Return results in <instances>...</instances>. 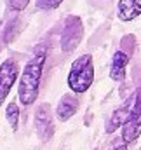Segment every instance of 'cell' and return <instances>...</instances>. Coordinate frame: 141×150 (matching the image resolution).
Masks as SVG:
<instances>
[{"mask_svg": "<svg viewBox=\"0 0 141 150\" xmlns=\"http://www.w3.org/2000/svg\"><path fill=\"white\" fill-rule=\"evenodd\" d=\"M45 49H37L35 56L25 65L21 77H19V86H18V98L21 105L30 107L33 105L38 98V89H40V80L44 72V63H45Z\"/></svg>", "mask_w": 141, "mask_h": 150, "instance_id": "obj_1", "label": "cell"}, {"mask_svg": "<svg viewBox=\"0 0 141 150\" xmlns=\"http://www.w3.org/2000/svg\"><path fill=\"white\" fill-rule=\"evenodd\" d=\"M68 87L75 94L85 93L94 82V63L91 54H82L71 63L68 74Z\"/></svg>", "mask_w": 141, "mask_h": 150, "instance_id": "obj_2", "label": "cell"}, {"mask_svg": "<svg viewBox=\"0 0 141 150\" xmlns=\"http://www.w3.org/2000/svg\"><path fill=\"white\" fill-rule=\"evenodd\" d=\"M84 37V25L78 16H68L63 26L61 33V51L63 52H71L78 47L80 40Z\"/></svg>", "mask_w": 141, "mask_h": 150, "instance_id": "obj_3", "label": "cell"}, {"mask_svg": "<svg viewBox=\"0 0 141 150\" xmlns=\"http://www.w3.org/2000/svg\"><path fill=\"white\" fill-rule=\"evenodd\" d=\"M141 134V87L134 93V107L127 122L122 126V140L125 143H133Z\"/></svg>", "mask_w": 141, "mask_h": 150, "instance_id": "obj_4", "label": "cell"}, {"mask_svg": "<svg viewBox=\"0 0 141 150\" xmlns=\"http://www.w3.org/2000/svg\"><path fill=\"white\" fill-rule=\"evenodd\" d=\"M18 75H19V65L14 59L9 58L0 65V107L4 105L5 98L9 96L12 86L16 84Z\"/></svg>", "mask_w": 141, "mask_h": 150, "instance_id": "obj_5", "label": "cell"}, {"mask_svg": "<svg viewBox=\"0 0 141 150\" xmlns=\"http://www.w3.org/2000/svg\"><path fill=\"white\" fill-rule=\"evenodd\" d=\"M35 129L42 142H49L54 134V122H52V112L47 103L38 105L35 112Z\"/></svg>", "mask_w": 141, "mask_h": 150, "instance_id": "obj_6", "label": "cell"}, {"mask_svg": "<svg viewBox=\"0 0 141 150\" xmlns=\"http://www.w3.org/2000/svg\"><path fill=\"white\" fill-rule=\"evenodd\" d=\"M133 107H134V94H133L131 98H127L115 112L111 113V117L108 119V122H106V126H105L106 133H115L118 127H122V126L127 122L131 112H133Z\"/></svg>", "mask_w": 141, "mask_h": 150, "instance_id": "obj_7", "label": "cell"}, {"mask_svg": "<svg viewBox=\"0 0 141 150\" xmlns=\"http://www.w3.org/2000/svg\"><path fill=\"white\" fill-rule=\"evenodd\" d=\"M127 65H129V54L124 51H115L110 65V79L113 82H124Z\"/></svg>", "mask_w": 141, "mask_h": 150, "instance_id": "obj_8", "label": "cell"}, {"mask_svg": "<svg viewBox=\"0 0 141 150\" xmlns=\"http://www.w3.org/2000/svg\"><path fill=\"white\" fill-rule=\"evenodd\" d=\"M77 110H78V98L75 94H65L56 107V117L59 122H66L77 113Z\"/></svg>", "mask_w": 141, "mask_h": 150, "instance_id": "obj_9", "label": "cell"}, {"mask_svg": "<svg viewBox=\"0 0 141 150\" xmlns=\"http://www.w3.org/2000/svg\"><path fill=\"white\" fill-rule=\"evenodd\" d=\"M117 16L120 21H133L141 16V0H118Z\"/></svg>", "mask_w": 141, "mask_h": 150, "instance_id": "obj_10", "label": "cell"}, {"mask_svg": "<svg viewBox=\"0 0 141 150\" xmlns=\"http://www.w3.org/2000/svg\"><path fill=\"white\" fill-rule=\"evenodd\" d=\"M5 119H7V122L11 124L12 131H16V129H18V122H19V108H18L16 103L11 101V103L7 105V108H5Z\"/></svg>", "mask_w": 141, "mask_h": 150, "instance_id": "obj_11", "label": "cell"}, {"mask_svg": "<svg viewBox=\"0 0 141 150\" xmlns=\"http://www.w3.org/2000/svg\"><path fill=\"white\" fill-rule=\"evenodd\" d=\"M65 0H35V5L42 11H51V9H56L63 4Z\"/></svg>", "mask_w": 141, "mask_h": 150, "instance_id": "obj_12", "label": "cell"}, {"mask_svg": "<svg viewBox=\"0 0 141 150\" xmlns=\"http://www.w3.org/2000/svg\"><path fill=\"white\" fill-rule=\"evenodd\" d=\"M28 4H30V0H9V7L12 11H16V12L25 11L28 7Z\"/></svg>", "mask_w": 141, "mask_h": 150, "instance_id": "obj_13", "label": "cell"}]
</instances>
